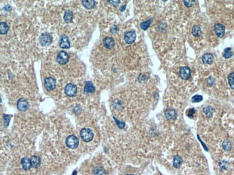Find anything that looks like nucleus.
I'll list each match as a JSON object with an SVG mask.
<instances>
[{
    "instance_id": "obj_25",
    "label": "nucleus",
    "mask_w": 234,
    "mask_h": 175,
    "mask_svg": "<svg viewBox=\"0 0 234 175\" xmlns=\"http://www.w3.org/2000/svg\"><path fill=\"white\" fill-rule=\"evenodd\" d=\"M222 146H223V148L224 150L226 151H229L232 147L231 142L229 140H226V141H224L223 142Z\"/></svg>"
},
{
    "instance_id": "obj_2",
    "label": "nucleus",
    "mask_w": 234,
    "mask_h": 175,
    "mask_svg": "<svg viewBox=\"0 0 234 175\" xmlns=\"http://www.w3.org/2000/svg\"><path fill=\"white\" fill-rule=\"evenodd\" d=\"M80 136L82 139L85 142H89L93 139L94 134L92 131L89 129H83L80 131Z\"/></svg>"
},
{
    "instance_id": "obj_3",
    "label": "nucleus",
    "mask_w": 234,
    "mask_h": 175,
    "mask_svg": "<svg viewBox=\"0 0 234 175\" xmlns=\"http://www.w3.org/2000/svg\"><path fill=\"white\" fill-rule=\"evenodd\" d=\"M64 92L65 94L69 97H74L76 96V92H77V87L73 83H69L66 85Z\"/></svg>"
},
{
    "instance_id": "obj_6",
    "label": "nucleus",
    "mask_w": 234,
    "mask_h": 175,
    "mask_svg": "<svg viewBox=\"0 0 234 175\" xmlns=\"http://www.w3.org/2000/svg\"><path fill=\"white\" fill-rule=\"evenodd\" d=\"M56 81L54 78L48 77L44 80V86L48 90H52L56 88Z\"/></svg>"
},
{
    "instance_id": "obj_16",
    "label": "nucleus",
    "mask_w": 234,
    "mask_h": 175,
    "mask_svg": "<svg viewBox=\"0 0 234 175\" xmlns=\"http://www.w3.org/2000/svg\"><path fill=\"white\" fill-rule=\"evenodd\" d=\"M82 4L87 10H90V9L94 8L95 4H96V1L94 0H85L82 1Z\"/></svg>"
},
{
    "instance_id": "obj_35",
    "label": "nucleus",
    "mask_w": 234,
    "mask_h": 175,
    "mask_svg": "<svg viewBox=\"0 0 234 175\" xmlns=\"http://www.w3.org/2000/svg\"><path fill=\"white\" fill-rule=\"evenodd\" d=\"M107 2L112 4L115 5V6H116V5L119 4V3H120V1H107Z\"/></svg>"
},
{
    "instance_id": "obj_32",
    "label": "nucleus",
    "mask_w": 234,
    "mask_h": 175,
    "mask_svg": "<svg viewBox=\"0 0 234 175\" xmlns=\"http://www.w3.org/2000/svg\"><path fill=\"white\" fill-rule=\"evenodd\" d=\"M195 114V110L194 108L189 109V110H188L187 112V115L190 118H193L194 114Z\"/></svg>"
},
{
    "instance_id": "obj_18",
    "label": "nucleus",
    "mask_w": 234,
    "mask_h": 175,
    "mask_svg": "<svg viewBox=\"0 0 234 175\" xmlns=\"http://www.w3.org/2000/svg\"><path fill=\"white\" fill-rule=\"evenodd\" d=\"M213 55L211 53H207L205 54L203 56H202V62L205 63V64H211L212 63V62L213 61Z\"/></svg>"
},
{
    "instance_id": "obj_30",
    "label": "nucleus",
    "mask_w": 234,
    "mask_h": 175,
    "mask_svg": "<svg viewBox=\"0 0 234 175\" xmlns=\"http://www.w3.org/2000/svg\"><path fill=\"white\" fill-rule=\"evenodd\" d=\"M202 101V96H200V95H195V96H193L192 98V101L193 103H198V102H200Z\"/></svg>"
},
{
    "instance_id": "obj_33",
    "label": "nucleus",
    "mask_w": 234,
    "mask_h": 175,
    "mask_svg": "<svg viewBox=\"0 0 234 175\" xmlns=\"http://www.w3.org/2000/svg\"><path fill=\"white\" fill-rule=\"evenodd\" d=\"M194 3H195V1H191V0H189V1H184V4H185V6H187V7L192 6Z\"/></svg>"
},
{
    "instance_id": "obj_29",
    "label": "nucleus",
    "mask_w": 234,
    "mask_h": 175,
    "mask_svg": "<svg viewBox=\"0 0 234 175\" xmlns=\"http://www.w3.org/2000/svg\"><path fill=\"white\" fill-rule=\"evenodd\" d=\"M10 116L7 114L4 115V126H5V127L8 126L9 123H10Z\"/></svg>"
},
{
    "instance_id": "obj_37",
    "label": "nucleus",
    "mask_w": 234,
    "mask_h": 175,
    "mask_svg": "<svg viewBox=\"0 0 234 175\" xmlns=\"http://www.w3.org/2000/svg\"><path fill=\"white\" fill-rule=\"evenodd\" d=\"M127 175H134V174H127Z\"/></svg>"
},
{
    "instance_id": "obj_10",
    "label": "nucleus",
    "mask_w": 234,
    "mask_h": 175,
    "mask_svg": "<svg viewBox=\"0 0 234 175\" xmlns=\"http://www.w3.org/2000/svg\"><path fill=\"white\" fill-rule=\"evenodd\" d=\"M214 31L218 37H223L225 34V27L222 24H216L214 27Z\"/></svg>"
},
{
    "instance_id": "obj_19",
    "label": "nucleus",
    "mask_w": 234,
    "mask_h": 175,
    "mask_svg": "<svg viewBox=\"0 0 234 175\" xmlns=\"http://www.w3.org/2000/svg\"><path fill=\"white\" fill-rule=\"evenodd\" d=\"M31 164H32V167L34 168H38L41 165V159L37 156H33L30 158Z\"/></svg>"
},
{
    "instance_id": "obj_5",
    "label": "nucleus",
    "mask_w": 234,
    "mask_h": 175,
    "mask_svg": "<svg viewBox=\"0 0 234 175\" xmlns=\"http://www.w3.org/2000/svg\"><path fill=\"white\" fill-rule=\"evenodd\" d=\"M39 42L42 46H48L53 42V38L48 33H43L39 38Z\"/></svg>"
},
{
    "instance_id": "obj_4",
    "label": "nucleus",
    "mask_w": 234,
    "mask_h": 175,
    "mask_svg": "<svg viewBox=\"0 0 234 175\" xmlns=\"http://www.w3.org/2000/svg\"><path fill=\"white\" fill-rule=\"evenodd\" d=\"M56 61L60 65H65L69 61V55L65 51H61L58 52L56 57Z\"/></svg>"
},
{
    "instance_id": "obj_7",
    "label": "nucleus",
    "mask_w": 234,
    "mask_h": 175,
    "mask_svg": "<svg viewBox=\"0 0 234 175\" xmlns=\"http://www.w3.org/2000/svg\"><path fill=\"white\" fill-rule=\"evenodd\" d=\"M136 39V33L134 31H128L124 34V40L128 44H132Z\"/></svg>"
},
{
    "instance_id": "obj_8",
    "label": "nucleus",
    "mask_w": 234,
    "mask_h": 175,
    "mask_svg": "<svg viewBox=\"0 0 234 175\" xmlns=\"http://www.w3.org/2000/svg\"><path fill=\"white\" fill-rule=\"evenodd\" d=\"M179 73H180V76L182 79L188 80L191 76V70H190L189 67H182L180 68Z\"/></svg>"
},
{
    "instance_id": "obj_11",
    "label": "nucleus",
    "mask_w": 234,
    "mask_h": 175,
    "mask_svg": "<svg viewBox=\"0 0 234 175\" xmlns=\"http://www.w3.org/2000/svg\"><path fill=\"white\" fill-rule=\"evenodd\" d=\"M17 107L18 110H20V111H26L27 109H28L29 107L28 102H27L26 100L21 98V99H20L19 101H17Z\"/></svg>"
},
{
    "instance_id": "obj_26",
    "label": "nucleus",
    "mask_w": 234,
    "mask_h": 175,
    "mask_svg": "<svg viewBox=\"0 0 234 175\" xmlns=\"http://www.w3.org/2000/svg\"><path fill=\"white\" fill-rule=\"evenodd\" d=\"M228 83L232 89H234V73H231L228 76Z\"/></svg>"
},
{
    "instance_id": "obj_27",
    "label": "nucleus",
    "mask_w": 234,
    "mask_h": 175,
    "mask_svg": "<svg viewBox=\"0 0 234 175\" xmlns=\"http://www.w3.org/2000/svg\"><path fill=\"white\" fill-rule=\"evenodd\" d=\"M151 21H152V18H151V19H149V20L143 22H142L141 24H140V27H141L142 30H147V29L149 27L150 25H151Z\"/></svg>"
},
{
    "instance_id": "obj_24",
    "label": "nucleus",
    "mask_w": 234,
    "mask_h": 175,
    "mask_svg": "<svg viewBox=\"0 0 234 175\" xmlns=\"http://www.w3.org/2000/svg\"><path fill=\"white\" fill-rule=\"evenodd\" d=\"M203 111H204L205 114L206 116H207V117L211 118V116H213V114L214 112V109L212 108V107H211V106L206 107V108H204Z\"/></svg>"
},
{
    "instance_id": "obj_12",
    "label": "nucleus",
    "mask_w": 234,
    "mask_h": 175,
    "mask_svg": "<svg viewBox=\"0 0 234 175\" xmlns=\"http://www.w3.org/2000/svg\"><path fill=\"white\" fill-rule=\"evenodd\" d=\"M103 45L106 48L112 49L115 46V41L112 37H106L103 40Z\"/></svg>"
},
{
    "instance_id": "obj_1",
    "label": "nucleus",
    "mask_w": 234,
    "mask_h": 175,
    "mask_svg": "<svg viewBox=\"0 0 234 175\" xmlns=\"http://www.w3.org/2000/svg\"><path fill=\"white\" fill-rule=\"evenodd\" d=\"M79 138L74 135H70L66 139V144L70 149H76L79 146Z\"/></svg>"
},
{
    "instance_id": "obj_31",
    "label": "nucleus",
    "mask_w": 234,
    "mask_h": 175,
    "mask_svg": "<svg viewBox=\"0 0 234 175\" xmlns=\"http://www.w3.org/2000/svg\"><path fill=\"white\" fill-rule=\"evenodd\" d=\"M113 118H114L116 124H117V126H118L119 127V128H120V129H124V128H125V123H124V122H122V121H118V120L117 119V118H116L115 117H113Z\"/></svg>"
},
{
    "instance_id": "obj_28",
    "label": "nucleus",
    "mask_w": 234,
    "mask_h": 175,
    "mask_svg": "<svg viewBox=\"0 0 234 175\" xmlns=\"http://www.w3.org/2000/svg\"><path fill=\"white\" fill-rule=\"evenodd\" d=\"M233 55V52H232L231 48H226L223 52V56L225 58H229Z\"/></svg>"
},
{
    "instance_id": "obj_15",
    "label": "nucleus",
    "mask_w": 234,
    "mask_h": 175,
    "mask_svg": "<svg viewBox=\"0 0 234 175\" xmlns=\"http://www.w3.org/2000/svg\"><path fill=\"white\" fill-rule=\"evenodd\" d=\"M21 164L22 166H23V168L26 171L29 170L31 168V167H32L30 159L27 157L23 158V159L21 160Z\"/></svg>"
},
{
    "instance_id": "obj_13",
    "label": "nucleus",
    "mask_w": 234,
    "mask_h": 175,
    "mask_svg": "<svg viewBox=\"0 0 234 175\" xmlns=\"http://www.w3.org/2000/svg\"><path fill=\"white\" fill-rule=\"evenodd\" d=\"M177 112L174 109L168 108L165 111V116L168 120H174L177 118Z\"/></svg>"
},
{
    "instance_id": "obj_20",
    "label": "nucleus",
    "mask_w": 234,
    "mask_h": 175,
    "mask_svg": "<svg viewBox=\"0 0 234 175\" xmlns=\"http://www.w3.org/2000/svg\"><path fill=\"white\" fill-rule=\"evenodd\" d=\"M9 31V26L5 22H2L0 23V33L1 34H6L7 32Z\"/></svg>"
},
{
    "instance_id": "obj_22",
    "label": "nucleus",
    "mask_w": 234,
    "mask_h": 175,
    "mask_svg": "<svg viewBox=\"0 0 234 175\" xmlns=\"http://www.w3.org/2000/svg\"><path fill=\"white\" fill-rule=\"evenodd\" d=\"M192 33L193 36L195 37H200L202 34V30H201L200 27L197 25H195L192 27Z\"/></svg>"
},
{
    "instance_id": "obj_9",
    "label": "nucleus",
    "mask_w": 234,
    "mask_h": 175,
    "mask_svg": "<svg viewBox=\"0 0 234 175\" xmlns=\"http://www.w3.org/2000/svg\"><path fill=\"white\" fill-rule=\"evenodd\" d=\"M59 45L61 48L63 49H69L70 48L71 44L69 41V37L66 35H62L60 38Z\"/></svg>"
},
{
    "instance_id": "obj_23",
    "label": "nucleus",
    "mask_w": 234,
    "mask_h": 175,
    "mask_svg": "<svg viewBox=\"0 0 234 175\" xmlns=\"http://www.w3.org/2000/svg\"><path fill=\"white\" fill-rule=\"evenodd\" d=\"M93 173H94V175H105L106 172L105 170L102 167H96L93 171Z\"/></svg>"
},
{
    "instance_id": "obj_21",
    "label": "nucleus",
    "mask_w": 234,
    "mask_h": 175,
    "mask_svg": "<svg viewBox=\"0 0 234 175\" xmlns=\"http://www.w3.org/2000/svg\"><path fill=\"white\" fill-rule=\"evenodd\" d=\"M182 159L180 156H175L174 158V162H173V165L175 168H179L180 167V165L182 163Z\"/></svg>"
},
{
    "instance_id": "obj_34",
    "label": "nucleus",
    "mask_w": 234,
    "mask_h": 175,
    "mask_svg": "<svg viewBox=\"0 0 234 175\" xmlns=\"http://www.w3.org/2000/svg\"><path fill=\"white\" fill-rule=\"evenodd\" d=\"M110 31H111V32H112V33H114V34L117 33V32H118V27H117L116 25H114V26H112V27H111Z\"/></svg>"
},
{
    "instance_id": "obj_17",
    "label": "nucleus",
    "mask_w": 234,
    "mask_h": 175,
    "mask_svg": "<svg viewBox=\"0 0 234 175\" xmlns=\"http://www.w3.org/2000/svg\"><path fill=\"white\" fill-rule=\"evenodd\" d=\"M73 17H74V14L71 10H66L65 12L64 16H63V19L66 23H70L73 20Z\"/></svg>"
},
{
    "instance_id": "obj_14",
    "label": "nucleus",
    "mask_w": 234,
    "mask_h": 175,
    "mask_svg": "<svg viewBox=\"0 0 234 175\" xmlns=\"http://www.w3.org/2000/svg\"><path fill=\"white\" fill-rule=\"evenodd\" d=\"M85 93H92L95 91V87L93 85V83L90 81H87L85 83V89H84Z\"/></svg>"
},
{
    "instance_id": "obj_36",
    "label": "nucleus",
    "mask_w": 234,
    "mask_h": 175,
    "mask_svg": "<svg viewBox=\"0 0 234 175\" xmlns=\"http://www.w3.org/2000/svg\"><path fill=\"white\" fill-rule=\"evenodd\" d=\"M124 8H125V5H124V6H122V7H121V10H121V11H123V10H124Z\"/></svg>"
}]
</instances>
